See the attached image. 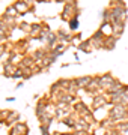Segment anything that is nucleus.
<instances>
[{
    "label": "nucleus",
    "instance_id": "7ed1b4c3",
    "mask_svg": "<svg viewBox=\"0 0 128 135\" xmlns=\"http://www.w3.org/2000/svg\"><path fill=\"white\" fill-rule=\"evenodd\" d=\"M115 44H116V36H107L106 41H104V47H103V48L113 50L115 48Z\"/></svg>",
    "mask_w": 128,
    "mask_h": 135
},
{
    "label": "nucleus",
    "instance_id": "0eeeda50",
    "mask_svg": "<svg viewBox=\"0 0 128 135\" xmlns=\"http://www.w3.org/2000/svg\"><path fill=\"white\" fill-rule=\"evenodd\" d=\"M77 27H79V23H77V18L71 20V29H72V30H75Z\"/></svg>",
    "mask_w": 128,
    "mask_h": 135
},
{
    "label": "nucleus",
    "instance_id": "39448f33",
    "mask_svg": "<svg viewBox=\"0 0 128 135\" xmlns=\"http://www.w3.org/2000/svg\"><path fill=\"white\" fill-rule=\"evenodd\" d=\"M103 102H106V98L104 96H97L94 99V108H99V105H101Z\"/></svg>",
    "mask_w": 128,
    "mask_h": 135
},
{
    "label": "nucleus",
    "instance_id": "6e6552de",
    "mask_svg": "<svg viewBox=\"0 0 128 135\" xmlns=\"http://www.w3.org/2000/svg\"><path fill=\"white\" fill-rule=\"evenodd\" d=\"M3 51H5V50H3V47H2V45H0V56L3 54Z\"/></svg>",
    "mask_w": 128,
    "mask_h": 135
},
{
    "label": "nucleus",
    "instance_id": "423d86ee",
    "mask_svg": "<svg viewBox=\"0 0 128 135\" xmlns=\"http://www.w3.org/2000/svg\"><path fill=\"white\" fill-rule=\"evenodd\" d=\"M17 12H18V11L15 9L14 6H12V8H8V9H6V15H11V17H15V15H17Z\"/></svg>",
    "mask_w": 128,
    "mask_h": 135
},
{
    "label": "nucleus",
    "instance_id": "f03ea898",
    "mask_svg": "<svg viewBox=\"0 0 128 135\" xmlns=\"http://www.w3.org/2000/svg\"><path fill=\"white\" fill-rule=\"evenodd\" d=\"M74 81L79 87H89V84L94 81V80H92V77H83V78H77Z\"/></svg>",
    "mask_w": 128,
    "mask_h": 135
},
{
    "label": "nucleus",
    "instance_id": "20e7f679",
    "mask_svg": "<svg viewBox=\"0 0 128 135\" xmlns=\"http://www.w3.org/2000/svg\"><path fill=\"white\" fill-rule=\"evenodd\" d=\"M14 8L18 11V12H26L29 6H27V3H26V2H21V0H20V2H17V3L14 5Z\"/></svg>",
    "mask_w": 128,
    "mask_h": 135
},
{
    "label": "nucleus",
    "instance_id": "f257e3e1",
    "mask_svg": "<svg viewBox=\"0 0 128 135\" xmlns=\"http://www.w3.org/2000/svg\"><path fill=\"white\" fill-rule=\"evenodd\" d=\"M9 135H27V126L26 125H17L11 131Z\"/></svg>",
    "mask_w": 128,
    "mask_h": 135
}]
</instances>
